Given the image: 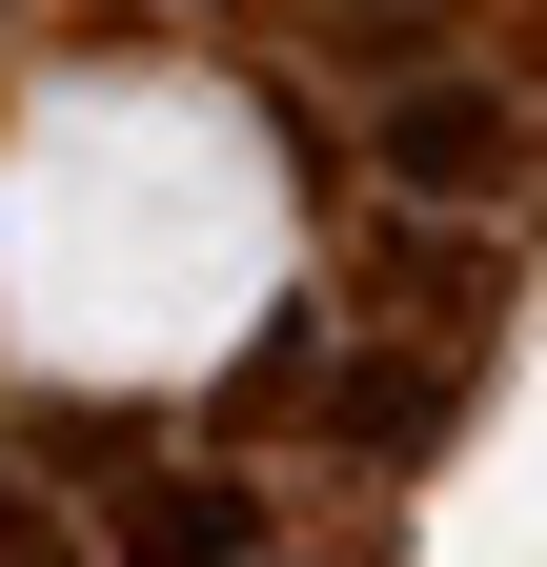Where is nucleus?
Listing matches in <instances>:
<instances>
[{
    "mask_svg": "<svg viewBox=\"0 0 547 567\" xmlns=\"http://www.w3.org/2000/svg\"><path fill=\"white\" fill-rule=\"evenodd\" d=\"M244 547H264L244 466H143V486H122V527H102V567H244Z\"/></svg>",
    "mask_w": 547,
    "mask_h": 567,
    "instance_id": "obj_2",
    "label": "nucleus"
},
{
    "mask_svg": "<svg viewBox=\"0 0 547 567\" xmlns=\"http://www.w3.org/2000/svg\"><path fill=\"white\" fill-rule=\"evenodd\" d=\"M365 183L405 203V224H466V203L527 183V102H507V82H405V102L365 122Z\"/></svg>",
    "mask_w": 547,
    "mask_h": 567,
    "instance_id": "obj_1",
    "label": "nucleus"
},
{
    "mask_svg": "<svg viewBox=\"0 0 547 567\" xmlns=\"http://www.w3.org/2000/svg\"><path fill=\"white\" fill-rule=\"evenodd\" d=\"M0 567H102V547H61V527H41V486L0 466Z\"/></svg>",
    "mask_w": 547,
    "mask_h": 567,
    "instance_id": "obj_5",
    "label": "nucleus"
},
{
    "mask_svg": "<svg viewBox=\"0 0 547 567\" xmlns=\"http://www.w3.org/2000/svg\"><path fill=\"white\" fill-rule=\"evenodd\" d=\"M82 466H122V425L102 405H21V486H82Z\"/></svg>",
    "mask_w": 547,
    "mask_h": 567,
    "instance_id": "obj_4",
    "label": "nucleus"
},
{
    "mask_svg": "<svg viewBox=\"0 0 547 567\" xmlns=\"http://www.w3.org/2000/svg\"><path fill=\"white\" fill-rule=\"evenodd\" d=\"M324 425H345L365 466H426V446H446V365H345V385H324Z\"/></svg>",
    "mask_w": 547,
    "mask_h": 567,
    "instance_id": "obj_3",
    "label": "nucleus"
}]
</instances>
